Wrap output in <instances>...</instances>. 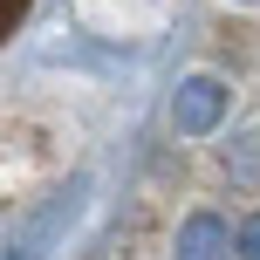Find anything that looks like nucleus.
I'll return each mask as SVG.
<instances>
[{
    "instance_id": "nucleus-2",
    "label": "nucleus",
    "mask_w": 260,
    "mask_h": 260,
    "mask_svg": "<svg viewBox=\"0 0 260 260\" xmlns=\"http://www.w3.org/2000/svg\"><path fill=\"white\" fill-rule=\"evenodd\" d=\"M21 7H27V0H7V27H14V14H21Z\"/></svg>"
},
{
    "instance_id": "nucleus-1",
    "label": "nucleus",
    "mask_w": 260,
    "mask_h": 260,
    "mask_svg": "<svg viewBox=\"0 0 260 260\" xmlns=\"http://www.w3.org/2000/svg\"><path fill=\"white\" fill-rule=\"evenodd\" d=\"M212 117H219V89H212V82H192V96H185L178 123H185V130H206Z\"/></svg>"
}]
</instances>
